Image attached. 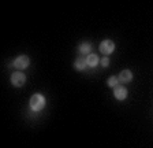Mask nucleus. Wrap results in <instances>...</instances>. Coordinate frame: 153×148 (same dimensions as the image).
Segmentation results:
<instances>
[{
  "label": "nucleus",
  "mask_w": 153,
  "mask_h": 148,
  "mask_svg": "<svg viewBox=\"0 0 153 148\" xmlns=\"http://www.w3.org/2000/svg\"><path fill=\"white\" fill-rule=\"evenodd\" d=\"M29 63H30V59H29L26 55H21V56H18V58L13 62V66L15 69H18V70H25L29 66Z\"/></svg>",
  "instance_id": "20e7f679"
},
{
  "label": "nucleus",
  "mask_w": 153,
  "mask_h": 148,
  "mask_svg": "<svg viewBox=\"0 0 153 148\" xmlns=\"http://www.w3.org/2000/svg\"><path fill=\"white\" fill-rule=\"evenodd\" d=\"M118 82H119L118 77H116V75H112V77L108 78V81H107V85H108V87L115 88V87H118Z\"/></svg>",
  "instance_id": "9d476101"
},
{
  "label": "nucleus",
  "mask_w": 153,
  "mask_h": 148,
  "mask_svg": "<svg viewBox=\"0 0 153 148\" xmlns=\"http://www.w3.org/2000/svg\"><path fill=\"white\" fill-rule=\"evenodd\" d=\"M90 49H92V44L90 43H82V44L79 45V52L81 54H88L89 55V52H90Z\"/></svg>",
  "instance_id": "1a4fd4ad"
},
{
  "label": "nucleus",
  "mask_w": 153,
  "mask_h": 148,
  "mask_svg": "<svg viewBox=\"0 0 153 148\" xmlns=\"http://www.w3.org/2000/svg\"><path fill=\"white\" fill-rule=\"evenodd\" d=\"M99 63H100V59H99V56H97L96 54H89L88 55V58H86V64H88L89 67H96Z\"/></svg>",
  "instance_id": "0eeeda50"
},
{
  "label": "nucleus",
  "mask_w": 153,
  "mask_h": 148,
  "mask_svg": "<svg viewBox=\"0 0 153 148\" xmlns=\"http://www.w3.org/2000/svg\"><path fill=\"white\" fill-rule=\"evenodd\" d=\"M115 51V43L112 40H102L100 43V52L104 55H109Z\"/></svg>",
  "instance_id": "7ed1b4c3"
},
{
  "label": "nucleus",
  "mask_w": 153,
  "mask_h": 148,
  "mask_svg": "<svg viewBox=\"0 0 153 148\" xmlns=\"http://www.w3.org/2000/svg\"><path fill=\"white\" fill-rule=\"evenodd\" d=\"M119 82H130L133 80V73L130 70H123L120 71V74L118 75Z\"/></svg>",
  "instance_id": "423d86ee"
},
{
  "label": "nucleus",
  "mask_w": 153,
  "mask_h": 148,
  "mask_svg": "<svg viewBox=\"0 0 153 148\" xmlns=\"http://www.w3.org/2000/svg\"><path fill=\"white\" fill-rule=\"evenodd\" d=\"M45 103H47V100H45V97L42 96L41 93H34L30 97V102H29L30 108H32L33 111H41L45 107Z\"/></svg>",
  "instance_id": "f257e3e1"
},
{
  "label": "nucleus",
  "mask_w": 153,
  "mask_h": 148,
  "mask_svg": "<svg viewBox=\"0 0 153 148\" xmlns=\"http://www.w3.org/2000/svg\"><path fill=\"white\" fill-rule=\"evenodd\" d=\"M114 96L118 100H124L127 97V89L124 87H122V85H118V87H115V89H114Z\"/></svg>",
  "instance_id": "39448f33"
},
{
  "label": "nucleus",
  "mask_w": 153,
  "mask_h": 148,
  "mask_svg": "<svg viewBox=\"0 0 153 148\" xmlns=\"http://www.w3.org/2000/svg\"><path fill=\"white\" fill-rule=\"evenodd\" d=\"M86 66H88L86 64V59H83V58H78L75 61V63H74V67L78 71H83L86 69Z\"/></svg>",
  "instance_id": "6e6552de"
},
{
  "label": "nucleus",
  "mask_w": 153,
  "mask_h": 148,
  "mask_svg": "<svg viewBox=\"0 0 153 148\" xmlns=\"http://www.w3.org/2000/svg\"><path fill=\"white\" fill-rule=\"evenodd\" d=\"M26 82V75L21 71H15V73L11 74V84L14 87L19 88V87H23V84Z\"/></svg>",
  "instance_id": "f03ea898"
},
{
  "label": "nucleus",
  "mask_w": 153,
  "mask_h": 148,
  "mask_svg": "<svg viewBox=\"0 0 153 148\" xmlns=\"http://www.w3.org/2000/svg\"><path fill=\"white\" fill-rule=\"evenodd\" d=\"M100 63H101L102 67H108V66H109V59L107 58V56H105V58L100 59Z\"/></svg>",
  "instance_id": "9b49d317"
}]
</instances>
